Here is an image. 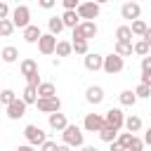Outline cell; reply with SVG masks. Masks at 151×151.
<instances>
[{"label":"cell","mask_w":151,"mask_h":151,"mask_svg":"<svg viewBox=\"0 0 151 151\" xmlns=\"http://www.w3.org/2000/svg\"><path fill=\"white\" fill-rule=\"evenodd\" d=\"M123 120H125V113L120 109H109L106 116H104V125H109L113 130H120L123 127Z\"/></svg>","instance_id":"52a82bcc"},{"label":"cell","mask_w":151,"mask_h":151,"mask_svg":"<svg viewBox=\"0 0 151 151\" xmlns=\"http://www.w3.org/2000/svg\"><path fill=\"white\" fill-rule=\"evenodd\" d=\"M142 83L144 85H151V71H142Z\"/></svg>","instance_id":"7bdbcfd3"},{"label":"cell","mask_w":151,"mask_h":151,"mask_svg":"<svg viewBox=\"0 0 151 151\" xmlns=\"http://www.w3.org/2000/svg\"><path fill=\"white\" fill-rule=\"evenodd\" d=\"M26 80H28V85L38 87V83H40V76H38V71H35V73H31V76H26Z\"/></svg>","instance_id":"8d00e7d4"},{"label":"cell","mask_w":151,"mask_h":151,"mask_svg":"<svg viewBox=\"0 0 151 151\" xmlns=\"http://www.w3.org/2000/svg\"><path fill=\"white\" fill-rule=\"evenodd\" d=\"M142 71H151V59L144 54V59H142Z\"/></svg>","instance_id":"b9f144b4"},{"label":"cell","mask_w":151,"mask_h":151,"mask_svg":"<svg viewBox=\"0 0 151 151\" xmlns=\"http://www.w3.org/2000/svg\"><path fill=\"white\" fill-rule=\"evenodd\" d=\"M116 40L132 42V31H130V26H118V28H116Z\"/></svg>","instance_id":"603a6c76"},{"label":"cell","mask_w":151,"mask_h":151,"mask_svg":"<svg viewBox=\"0 0 151 151\" xmlns=\"http://www.w3.org/2000/svg\"><path fill=\"white\" fill-rule=\"evenodd\" d=\"M137 101V94L132 92V90H125V92H120V104L123 106H132Z\"/></svg>","instance_id":"f546056e"},{"label":"cell","mask_w":151,"mask_h":151,"mask_svg":"<svg viewBox=\"0 0 151 151\" xmlns=\"http://www.w3.org/2000/svg\"><path fill=\"white\" fill-rule=\"evenodd\" d=\"M5 17H9V7H7V2H0V19H5Z\"/></svg>","instance_id":"ab89813d"},{"label":"cell","mask_w":151,"mask_h":151,"mask_svg":"<svg viewBox=\"0 0 151 151\" xmlns=\"http://www.w3.org/2000/svg\"><path fill=\"white\" fill-rule=\"evenodd\" d=\"M38 71V64L33 61V59H24L21 61V76H31V73H35Z\"/></svg>","instance_id":"484cf974"},{"label":"cell","mask_w":151,"mask_h":151,"mask_svg":"<svg viewBox=\"0 0 151 151\" xmlns=\"http://www.w3.org/2000/svg\"><path fill=\"white\" fill-rule=\"evenodd\" d=\"M50 127L57 130V132H61V130L66 127V116L59 113V111H52V113H50Z\"/></svg>","instance_id":"9a60e30c"},{"label":"cell","mask_w":151,"mask_h":151,"mask_svg":"<svg viewBox=\"0 0 151 151\" xmlns=\"http://www.w3.org/2000/svg\"><path fill=\"white\" fill-rule=\"evenodd\" d=\"M38 5H40L42 9H52V7L57 5V0H38Z\"/></svg>","instance_id":"74e56055"},{"label":"cell","mask_w":151,"mask_h":151,"mask_svg":"<svg viewBox=\"0 0 151 151\" xmlns=\"http://www.w3.org/2000/svg\"><path fill=\"white\" fill-rule=\"evenodd\" d=\"M116 54H118V57H130V54H132V42L116 40Z\"/></svg>","instance_id":"ffe728a7"},{"label":"cell","mask_w":151,"mask_h":151,"mask_svg":"<svg viewBox=\"0 0 151 151\" xmlns=\"http://www.w3.org/2000/svg\"><path fill=\"white\" fill-rule=\"evenodd\" d=\"M132 52H134V54H139V57L149 54V42H146V40H139L137 45H132Z\"/></svg>","instance_id":"1f68e13d"},{"label":"cell","mask_w":151,"mask_h":151,"mask_svg":"<svg viewBox=\"0 0 151 151\" xmlns=\"http://www.w3.org/2000/svg\"><path fill=\"white\" fill-rule=\"evenodd\" d=\"M71 52H76V54H85V52H87V40H83V38L73 40V42H71Z\"/></svg>","instance_id":"f1b7e54d"},{"label":"cell","mask_w":151,"mask_h":151,"mask_svg":"<svg viewBox=\"0 0 151 151\" xmlns=\"http://www.w3.org/2000/svg\"><path fill=\"white\" fill-rule=\"evenodd\" d=\"M17 57H19V52H17V47H5L2 52H0V59L2 61H7V64H12V61H17Z\"/></svg>","instance_id":"44dd1931"},{"label":"cell","mask_w":151,"mask_h":151,"mask_svg":"<svg viewBox=\"0 0 151 151\" xmlns=\"http://www.w3.org/2000/svg\"><path fill=\"white\" fill-rule=\"evenodd\" d=\"M85 99H87L90 104H101V101H104V90H101L99 85H92V87H87Z\"/></svg>","instance_id":"5bb4252c"},{"label":"cell","mask_w":151,"mask_h":151,"mask_svg":"<svg viewBox=\"0 0 151 151\" xmlns=\"http://www.w3.org/2000/svg\"><path fill=\"white\" fill-rule=\"evenodd\" d=\"M142 149H144V142H142V139H137V137L132 134V139H130V144H127V149H125V151H142Z\"/></svg>","instance_id":"836d02e7"},{"label":"cell","mask_w":151,"mask_h":151,"mask_svg":"<svg viewBox=\"0 0 151 151\" xmlns=\"http://www.w3.org/2000/svg\"><path fill=\"white\" fill-rule=\"evenodd\" d=\"M40 149H45V151H52V149H57V142H47V139H45V142L40 144Z\"/></svg>","instance_id":"f35d334b"},{"label":"cell","mask_w":151,"mask_h":151,"mask_svg":"<svg viewBox=\"0 0 151 151\" xmlns=\"http://www.w3.org/2000/svg\"><path fill=\"white\" fill-rule=\"evenodd\" d=\"M130 139H132V132H120V134H116V142L120 144V149H123V151L127 149V144H130Z\"/></svg>","instance_id":"d6a6232c"},{"label":"cell","mask_w":151,"mask_h":151,"mask_svg":"<svg viewBox=\"0 0 151 151\" xmlns=\"http://www.w3.org/2000/svg\"><path fill=\"white\" fill-rule=\"evenodd\" d=\"M14 97H17V94H14V90H0V104H5V106H7Z\"/></svg>","instance_id":"e575fe53"},{"label":"cell","mask_w":151,"mask_h":151,"mask_svg":"<svg viewBox=\"0 0 151 151\" xmlns=\"http://www.w3.org/2000/svg\"><path fill=\"white\" fill-rule=\"evenodd\" d=\"M61 2H64V7H66V9H76L80 0H61Z\"/></svg>","instance_id":"60d3db41"},{"label":"cell","mask_w":151,"mask_h":151,"mask_svg":"<svg viewBox=\"0 0 151 151\" xmlns=\"http://www.w3.org/2000/svg\"><path fill=\"white\" fill-rule=\"evenodd\" d=\"M83 127H85L87 132H99V130L104 127V116H99V113H87Z\"/></svg>","instance_id":"8fae6325"},{"label":"cell","mask_w":151,"mask_h":151,"mask_svg":"<svg viewBox=\"0 0 151 151\" xmlns=\"http://www.w3.org/2000/svg\"><path fill=\"white\" fill-rule=\"evenodd\" d=\"M14 2H19V0H14Z\"/></svg>","instance_id":"bcb514c9"},{"label":"cell","mask_w":151,"mask_h":151,"mask_svg":"<svg viewBox=\"0 0 151 151\" xmlns=\"http://www.w3.org/2000/svg\"><path fill=\"white\" fill-rule=\"evenodd\" d=\"M123 127H125L127 132H132V134H134V132H139V130H142V118H139V116H127V118L123 120Z\"/></svg>","instance_id":"2e32d148"},{"label":"cell","mask_w":151,"mask_h":151,"mask_svg":"<svg viewBox=\"0 0 151 151\" xmlns=\"http://www.w3.org/2000/svg\"><path fill=\"white\" fill-rule=\"evenodd\" d=\"M130 2H137V0H130Z\"/></svg>","instance_id":"f6af8a7d"},{"label":"cell","mask_w":151,"mask_h":151,"mask_svg":"<svg viewBox=\"0 0 151 151\" xmlns=\"http://www.w3.org/2000/svg\"><path fill=\"white\" fill-rule=\"evenodd\" d=\"M54 52H57V57H68V54H71V42L59 40V42L54 45Z\"/></svg>","instance_id":"d4e9b609"},{"label":"cell","mask_w":151,"mask_h":151,"mask_svg":"<svg viewBox=\"0 0 151 151\" xmlns=\"http://www.w3.org/2000/svg\"><path fill=\"white\" fill-rule=\"evenodd\" d=\"M12 24H14V28H24L26 24H31V9L26 5H17L12 12Z\"/></svg>","instance_id":"3957f363"},{"label":"cell","mask_w":151,"mask_h":151,"mask_svg":"<svg viewBox=\"0 0 151 151\" xmlns=\"http://www.w3.org/2000/svg\"><path fill=\"white\" fill-rule=\"evenodd\" d=\"M94 2H97V5H104V2H109V0H94Z\"/></svg>","instance_id":"ee69618b"},{"label":"cell","mask_w":151,"mask_h":151,"mask_svg":"<svg viewBox=\"0 0 151 151\" xmlns=\"http://www.w3.org/2000/svg\"><path fill=\"white\" fill-rule=\"evenodd\" d=\"M0 106H2V104H0Z\"/></svg>","instance_id":"7dc6e473"},{"label":"cell","mask_w":151,"mask_h":151,"mask_svg":"<svg viewBox=\"0 0 151 151\" xmlns=\"http://www.w3.org/2000/svg\"><path fill=\"white\" fill-rule=\"evenodd\" d=\"M123 66H125V64H123V57H118L116 52L101 59V68H104L106 73H111V76H113V73H120V71H123Z\"/></svg>","instance_id":"277c9868"},{"label":"cell","mask_w":151,"mask_h":151,"mask_svg":"<svg viewBox=\"0 0 151 151\" xmlns=\"http://www.w3.org/2000/svg\"><path fill=\"white\" fill-rule=\"evenodd\" d=\"M24 137H26V142L33 144V146H40V144L45 142V132H42L38 125H26V127H24Z\"/></svg>","instance_id":"ba28073f"},{"label":"cell","mask_w":151,"mask_h":151,"mask_svg":"<svg viewBox=\"0 0 151 151\" xmlns=\"http://www.w3.org/2000/svg\"><path fill=\"white\" fill-rule=\"evenodd\" d=\"M47 26H50V33H52V35H59V33L64 31V24H61V17H52V19L47 21Z\"/></svg>","instance_id":"7402d4cb"},{"label":"cell","mask_w":151,"mask_h":151,"mask_svg":"<svg viewBox=\"0 0 151 151\" xmlns=\"http://www.w3.org/2000/svg\"><path fill=\"white\" fill-rule=\"evenodd\" d=\"M116 134H118V130H113V127H109V125H104V127L99 130L101 142H113V139H116Z\"/></svg>","instance_id":"83f0119b"},{"label":"cell","mask_w":151,"mask_h":151,"mask_svg":"<svg viewBox=\"0 0 151 151\" xmlns=\"http://www.w3.org/2000/svg\"><path fill=\"white\" fill-rule=\"evenodd\" d=\"M134 94H137V97H142V99H146V97L151 94V85H144V83H142V85L134 90Z\"/></svg>","instance_id":"d590c367"},{"label":"cell","mask_w":151,"mask_h":151,"mask_svg":"<svg viewBox=\"0 0 151 151\" xmlns=\"http://www.w3.org/2000/svg\"><path fill=\"white\" fill-rule=\"evenodd\" d=\"M35 106H38L42 113H52V111H59V109H61V101H59L57 94H52V97H38V99H35Z\"/></svg>","instance_id":"5b68a950"},{"label":"cell","mask_w":151,"mask_h":151,"mask_svg":"<svg viewBox=\"0 0 151 151\" xmlns=\"http://www.w3.org/2000/svg\"><path fill=\"white\" fill-rule=\"evenodd\" d=\"M149 26L142 21V19H132V26H130V31H132V35H142L144 31H146Z\"/></svg>","instance_id":"4dcf8cb0"},{"label":"cell","mask_w":151,"mask_h":151,"mask_svg":"<svg viewBox=\"0 0 151 151\" xmlns=\"http://www.w3.org/2000/svg\"><path fill=\"white\" fill-rule=\"evenodd\" d=\"M54 45H57V35H52V33H40V38H38V50L42 52V54H52L54 52Z\"/></svg>","instance_id":"30bf717a"},{"label":"cell","mask_w":151,"mask_h":151,"mask_svg":"<svg viewBox=\"0 0 151 151\" xmlns=\"http://www.w3.org/2000/svg\"><path fill=\"white\" fill-rule=\"evenodd\" d=\"M38 38H40V28L33 26V24H26L24 26V40L26 42H38Z\"/></svg>","instance_id":"ac0fdd59"},{"label":"cell","mask_w":151,"mask_h":151,"mask_svg":"<svg viewBox=\"0 0 151 151\" xmlns=\"http://www.w3.org/2000/svg\"><path fill=\"white\" fill-rule=\"evenodd\" d=\"M21 99L26 101V106H28V104H35V99H38L35 87H33V85H26V90H24V97H21Z\"/></svg>","instance_id":"4316f807"},{"label":"cell","mask_w":151,"mask_h":151,"mask_svg":"<svg viewBox=\"0 0 151 151\" xmlns=\"http://www.w3.org/2000/svg\"><path fill=\"white\" fill-rule=\"evenodd\" d=\"M94 35H97V24H94L92 19L78 21V24L73 26V40H78V38H83V40H90V38H94Z\"/></svg>","instance_id":"6da1fadb"},{"label":"cell","mask_w":151,"mask_h":151,"mask_svg":"<svg viewBox=\"0 0 151 151\" xmlns=\"http://www.w3.org/2000/svg\"><path fill=\"white\" fill-rule=\"evenodd\" d=\"M61 139H64L66 146H83V130L78 125H68L66 123V127L61 130Z\"/></svg>","instance_id":"7a4b0ae2"},{"label":"cell","mask_w":151,"mask_h":151,"mask_svg":"<svg viewBox=\"0 0 151 151\" xmlns=\"http://www.w3.org/2000/svg\"><path fill=\"white\" fill-rule=\"evenodd\" d=\"M120 14H123V19H139L142 17V7L137 5V2H125L123 7H120Z\"/></svg>","instance_id":"7c38bea8"},{"label":"cell","mask_w":151,"mask_h":151,"mask_svg":"<svg viewBox=\"0 0 151 151\" xmlns=\"http://www.w3.org/2000/svg\"><path fill=\"white\" fill-rule=\"evenodd\" d=\"M76 12H78L80 19H97V17H99V5H97L94 0H92V2H78Z\"/></svg>","instance_id":"8992f818"},{"label":"cell","mask_w":151,"mask_h":151,"mask_svg":"<svg viewBox=\"0 0 151 151\" xmlns=\"http://www.w3.org/2000/svg\"><path fill=\"white\" fill-rule=\"evenodd\" d=\"M78 21H80V17H78V12H76V9H66V12L61 14V24H64V28H66V26H68V28H73Z\"/></svg>","instance_id":"e0dca14e"},{"label":"cell","mask_w":151,"mask_h":151,"mask_svg":"<svg viewBox=\"0 0 151 151\" xmlns=\"http://www.w3.org/2000/svg\"><path fill=\"white\" fill-rule=\"evenodd\" d=\"M14 33V24H12V19H0V35L2 38H7V35H12Z\"/></svg>","instance_id":"cb8c5ba5"},{"label":"cell","mask_w":151,"mask_h":151,"mask_svg":"<svg viewBox=\"0 0 151 151\" xmlns=\"http://www.w3.org/2000/svg\"><path fill=\"white\" fill-rule=\"evenodd\" d=\"M35 92H38V97H52V94H57V87L52 83H38Z\"/></svg>","instance_id":"d6986e66"},{"label":"cell","mask_w":151,"mask_h":151,"mask_svg":"<svg viewBox=\"0 0 151 151\" xmlns=\"http://www.w3.org/2000/svg\"><path fill=\"white\" fill-rule=\"evenodd\" d=\"M101 54H94V52H85V68L87 71H99L101 68Z\"/></svg>","instance_id":"4fadbf2b"},{"label":"cell","mask_w":151,"mask_h":151,"mask_svg":"<svg viewBox=\"0 0 151 151\" xmlns=\"http://www.w3.org/2000/svg\"><path fill=\"white\" fill-rule=\"evenodd\" d=\"M7 116H9L12 120H19L21 116H26V101L14 97V99L7 104Z\"/></svg>","instance_id":"9c48e42d"}]
</instances>
